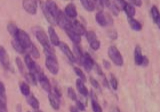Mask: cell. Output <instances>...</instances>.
<instances>
[{
  "mask_svg": "<svg viewBox=\"0 0 160 112\" xmlns=\"http://www.w3.org/2000/svg\"><path fill=\"white\" fill-rule=\"evenodd\" d=\"M42 13L49 23L52 25L56 24V19L59 11L58 5L53 0H46L41 4Z\"/></svg>",
  "mask_w": 160,
  "mask_h": 112,
  "instance_id": "cell-1",
  "label": "cell"
},
{
  "mask_svg": "<svg viewBox=\"0 0 160 112\" xmlns=\"http://www.w3.org/2000/svg\"><path fill=\"white\" fill-rule=\"evenodd\" d=\"M135 6L140 7L142 5V0H130Z\"/></svg>",
  "mask_w": 160,
  "mask_h": 112,
  "instance_id": "cell-46",
  "label": "cell"
},
{
  "mask_svg": "<svg viewBox=\"0 0 160 112\" xmlns=\"http://www.w3.org/2000/svg\"><path fill=\"white\" fill-rule=\"evenodd\" d=\"M151 16H152L153 21L155 22L156 21V19L160 16V13H159V9H158V8L156 6H152L151 9Z\"/></svg>",
  "mask_w": 160,
  "mask_h": 112,
  "instance_id": "cell-33",
  "label": "cell"
},
{
  "mask_svg": "<svg viewBox=\"0 0 160 112\" xmlns=\"http://www.w3.org/2000/svg\"><path fill=\"white\" fill-rule=\"evenodd\" d=\"M110 83H111V85L112 89L114 90H117L118 86V79H116V78L112 74H111Z\"/></svg>",
  "mask_w": 160,
  "mask_h": 112,
  "instance_id": "cell-35",
  "label": "cell"
},
{
  "mask_svg": "<svg viewBox=\"0 0 160 112\" xmlns=\"http://www.w3.org/2000/svg\"><path fill=\"white\" fill-rule=\"evenodd\" d=\"M109 7H110V8H111V11H112V12L114 15L118 16L119 14L120 9L118 8V7L114 3L110 4Z\"/></svg>",
  "mask_w": 160,
  "mask_h": 112,
  "instance_id": "cell-42",
  "label": "cell"
},
{
  "mask_svg": "<svg viewBox=\"0 0 160 112\" xmlns=\"http://www.w3.org/2000/svg\"><path fill=\"white\" fill-rule=\"evenodd\" d=\"M124 11L126 14L128 18H132L136 14V9L131 4L127 3L123 8Z\"/></svg>",
  "mask_w": 160,
  "mask_h": 112,
  "instance_id": "cell-23",
  "label": "cell"
},
{
  "mask_svg": "<svg viewBox=\"0 0 160 112\" xmlns=\"http://www.w3.org/2000/svg\"><path fill=\"white\" fill-rule=\"evenodd\" d=\"M127 3H128L125 0H115V3H114V4L118 7L119 9H121L122 10Z\"/></svg>",
  "mask_w": 160,
  "mask_h": 112,
  "instance_id": "cell-41",
  "label": "cell"
},
{
  "mask_svg": "<svg viewBox=\"0 0 160 112\" xmlns=\"http://www.w3.org/2000/svg\"><path fill=\"white\" fill-rule=\"evenodd\" d=\"M45 64L48 71L52 74H57L59 71V64L56 56L46 57Z\"/></svg>",
  "mask_w": 160,
  "mask_h": 112,
  "instance_id": "cell-5",
  "label": "cell"
},
{
  "mask_svg": "<svg viewBox=\"0 0 160 112\" xmlns=\"http://www.w3.org/2000/svg\"><path fill=\"white\" fill-rule=\"evenodd\" d=\"M56 24H58L59 26V27L64 29L68 26H69L71 23V22L68 18L67 16L61 10H59L58 13V14L56 19Z\"/></svg>",
  "mask_w": 160,
  "mask_h": 112,
  "instance_id": "cell-8",
  "label": "cell"
},
{
  "mask_svg": "<svg viewBox=\"0 0 160 112\" xmlns=\"http://www.w3.org/2000/svg\"><path fill=\"white\" fill-rule=\"evenodd\" d=\"M128 23L131 28L132 29L136 31H139L141 30L142 29V24L136 19H134L133 17L132 18H128Z\"/></svg>",
  "mask_w": 160,
  "mask_h": 112,
  "instance_id": "cell-21",
  "label": "cell"
},
{
  "mask_svg": "<svg viewBox=\"0 0 160 112\" xmlns=\"http://www.w3.org/2000/svg\"><path fill=\"white\" fill-rule=\"evenodd\" d=\"M48 33H49V36L51 43L54 46H59L60 43V40L58 34L56 33L53 27L49 26L48 28Z\"/></svg>",
  "mask_w": 160,
  "mask_h": 112,
  "instance_id": "cell-18",
  "label": "cell"
},
{
  "mask_svg": "<svg viewBox=\"0 0 160 112\" xmlns=\"http://www.w3.org/2000/svg\"><path fill=\"white\" fill-rule=\"evenodd\" d=\"M73 49H74V53H75L76 56H77V58H78V61H79V62H80V61L81 62V60H82V58H83V56H84L81 48H80V46H79L78 44H75L74 46Z\"/></svg>",
  "mask_w": 160,
  "mask_h": 112,
  "instance_id": "cell-29",
  "label": "cell"
},
{
  "mask_svg": "<svg viewBox=\"0 0 160 112\" xmlns=\"http://www.w3.org/2000/svg\"><path fill=\"white\" fill-rule=\"evenodd\" d=\"M35 112H42V111H41V110H36Z\"/></svg>",
  "mask_w": 160,
  "mask_h": 112,
  "instance_id": "cell-51",
  "label": "cell"
},
{
  "mask_svg": "<svg viewBox=\"0 0 160 112\" xmlns=\"http://www.w3.org/2000/svg\"><path fill=\"white\" fill-rule=\"evenodd\" d=\"M90 83H91V84L92 85V86H93L94 88H95L96 89H101V86H100L99 83L98 82V81H97L96 79H94V78L91 77V78H90Z\"/></svg>",
  "mask_w": 160,
  "mask_h": 112,
  "instance_id": "cell-43",
  "label": "cell"
},
{
  "mask_svg": "<svg viewBox=\"0 0 160 112\" xmlns=\"http://www.w3.org/2000/svg\"><path fill=\"white\" fill-rule=\"evenodd\" d=\"M24 78L26 80L31 84L32 85H36L37 81H36V78L35 77V75L33 73L29 72L27 73L24 75Z\"/></svg>",
  "mask_w": 160,
  "mask_h": 112,
  "instance_id": "cell-26",
  "label": "cell"
},
{
  "mask_svg": "<svg viewBox=\"0 0 160 112\" xmlns=\"http://www.w3.org/2000/svg\"><path fill=\"white\" fill-rule=\"evenodd\" d=\"M27 102L32 108H34L35 109H38L39 107V101L33 95H31L28 97V98L27 99Z\"/></svg>",
  "mask_w": 160,
  "mask_h": 112,
  "instance_id": "cell-25",
  "label": "cell"
},
{
  "mask_svg": "<svg viewBox=\"0 0 160 112\" xmlns=\"http://www.w3.org/2000/svg\"><path fill=\"white\" fill-rule=\"evenodd\" d=\"M30 49V52L32 54V56L35 58H38L39 56H40V54H39V52L37 48V47L34 45L33 44H32V46H31V48H29Z\"/></svg>",
  "mask_w": 160,
  "mask_h": 112,
  "instance_id": "cell-36",
  "label": "cell"
},
{
  "mask_svg": "<svg viewBox=\"0 0 160 112\" xmlns=\"http://www.w3.org/2000/svg\"><path fill=\"white\" fill-rule=\"evenodd\" d=\"M84 82H83L81 79H77L76 81V88L78 89V91H79V93L82 95L84 97H86L88 94V89L86 88V86H85Z\"/></svg>",
  "mask_w": 160,
  "mask_h": 112,
  "instance_id": "cell-19",
  "label": "cell"
},
{
  "mask_svg": "<svg viewBox=\"0 0 160 112\" xmlns=\"http://www.w3.org/2000/svg\"><path fill=\"white\" fill-rule=\"evenodd\" d=\"M74 71L76 73V74L79 76V79H81L83 82H86V76L85 75V74L84 73V72L78 67H74Z\"/></svg>",
  "mask_w": 160,
  "mask_h": 112,
  "instance_id": "cell-32",
  "label": "cell"
},
{
  "mask_svg": "<svg viewBox=\"0 0 160 112\" xmlns=\"http://www.w3.org/2000/svg\"><path fill=\"white\" fill-rule=\"evenodd\" d=\"M0 112H7V111H0Z\"/></svg>",
  "mask_w": 160,
  "mask_h": 112,
  "instance_id": "cell-52",
  "label": "cell"
},
{
  "mask_svg": "<svg viewBox=\"0 0 160 112\" xmlns=\"http://www.w3.org/2000/svg\"><path fill=\"white\" fill-rule=\"evenodd\" d=\"M102 64H103V66L106 69H109L111 68V63L106 60V59H103L102 61Z\"/></svg>",
  "mask_w": 160,
  "mask_h": 112,
  "instance_id": "cell-45",
  "label": "cell"
},
{
  "mask_svg": "<svg viewBox=\"0 0 160 112\" xmlns=\"http://www.w3.org/2000/svg\"><path fill=\"white\" fill-rule=\"evenodd\" d=\"M148 64H149V59H148V58L146 56H144V59H143V61H142V66H146L147 65H148Z\"/></svg>",
  "mask_w": 160,
  "mask_h": 112,
  "instance_id": "cell-47",
  "label": "cell"
},
{
  "mask_svg": "<svg viewBox=\"0 0 160 112\" xmlns=\"http://www.w3.org/2000/svg\"><path fill=\"white\" fill-rule=\"evenodd\" d=\"M0 98L6 99V88L4 83L2 81H0Z\"/></svg>",
  "mask_w": 160,
  "mask_h": 112,
  "instance_id": "cell-38",
  "label": "cell"
},
{
  "mask_svg": "<svg viewBox=\"0 0 160 112\" xmlns=\"http://www.w3.org/2000/svg\"><path fill=\"white\" fill-rule=\"evenodd\" d=\"M70 112H79V111L76 107L71 106L70 107Z\"/></svg>",
  "mask_w": 160,
  "mask_h": 112,
  "instance_id": "cell-48",
  "label": "cell"
},
{
  "mask_svg": "<svg viewBox=\"0 0 160 112\" xmlns=\"http://www.w3.org/2000/svg\"><path fill=\"white\" fill-rule=\"evenodd\" d=\"M112 112H120V110L119 109L118 107H115L113 109H112Z\"/></svg>",
  "mask_w": 160,
  "mask_h": 112,
  "instance_id": "cell-50",
  "label": "cell"
},
{
  "mask_svg": "<svg viewBox=\"0 0 160 112\" xmlns=\"http://www.w3.org/2000/svg\"><path fill=\"white\" fill-rule=\"evenodd\" d=\"M60 97L56 95L54 93L50 92L48 95L49 103L52 108L55 110H58L60 108Z\"/></svg>",
  "mask_w": 160,
  "mask_h": 112,
  "instance_id": "cell-14",
  "label": "cell"
},
{
  "mask_svg": "<svg viewBox=\"0 0 160 112\" xmlns=\"http://www.w3.org/2000/svg\"><path fill=\"white\" fill-rule=\"evenodd\" d=\"M11 44L13 47V48L14 49V50L16 51H17L18 53H20V54H22L25 52V49L21 46V45L15 39H14L12 42H11Z\"/></svg>",
  "mask_w": 160,
  "mask_h": 112,
  "instance_id": "cell-28",
  "label": "cell"
},
{
  "mask_svg": "<svg viewBox=\"0 0 160 112\" xmlns=\"http://www.w3.org/2000/svg\"><path fill=\"white\" fill-rule=\"evenodd\" d=\"M91 1L94 4L95 8H97L100 11L103 9V6H104L103 0H91Z\"/></svg>",
  "mask_w": 160,
  "mask_h": 112,
  "instance_id": "cell-39",
  "label": "cell"
},
{
  "mask_svg": "<svg viewBox=\"0 0 160 112\" xmlns=\"http://www.w3.org/2000/svg\"><path fill=\"white\" fill-rule=\"evenodd\" d=\"M0 63L6 69L9 68V59L5 48L0 46Z\"/></svg>",
  "mask_w": 160,
  "mask_h": 112,
  "instance_id": "cell-13",
  "label": "cell"
},
{
  "mask_svg": "<svg viewBox=\"0 0 160 112\" xmlns=\"http://www.w3.org/2000/svg\"><path fill=\"white\" fill-rule=\"evenodd\" d=\"M91 106L93 112H102V108L97 101L96 95L92 91L91 92Z\"/></svg>",
  "mask_w": 160,
  "mask_h": 112,
  "instance_id": "cell-22",
  "label": "cell"
},
{
  "mask_svg": "<svg viewBox=\"0 0 160 112\" xmlns=\"http://www.w3.org/2000/svg\"><path fill=\"white\" fill-rule=\"evenodd\" d=\"M134 63L136 65L142 66L144 56L142 54L141 48L139 45H137L134 49Z\"/></svg>",
  "mask_w": 160,
  "mask_h": 112,
  "instance_id": "cell-16",
  "label": "cell"
},
{
  "mask_svg": "<svg viewBox=\"0 0 160 112\" xmlns=\"http://www.w3.org/2000/svg\"><path fill=\"white\" fill-rule=\"evenodd\" d=\"M81 63L85 70L88 72H89L92 69V67L94 66V64L93 59L92 58L91 55L88 53H86L84 54L83 58L81 60Z\"/></svg>",
  "mask_w": 160,
  "mask_h": 112,
  "instance_id": "cell-11",
  "label": "cell"
},
{
  "mask_svg": "<svg viewBox=\"0 0 160 112\" xmlns=\"http://www.w3.org/2000/svg\"><path fill=\"white\" fill-rule=\"evenodd\" d=\"M65 14L71 18H75L78 16L76 6L73 3H69L64 9Z\"/></svg>",
  "mask_w": 160,
  "mask_h": 112,
  "instance_id": "cell-17",
  "label": "cell"
},
{
  "mask_svg": "<svg viewBox=\"0 0 160 112\" xmlns=\"http://www.w3.org/2000/svg\"><path fill=\"white\" fill-rule=\"evenodd\" d=\"M7 29H8L9 33L13 37L15 36V35L18 30V27L14 23H9L7 26Z\"/></svg>",
  "mask_w": 160,
  "mask_h": 112,
  "instance_id": "cell-30",
  "label": "cell"
},
{
  "mask_svg": "<svg viewBox=\"0 0 160 112\" xmlns=\"http://www.w3.org/2000/svg\"><path fill=\"white\" fill-rule=\"evenodd\" d=\"M64 30H65V32L66 33L67 35L69 38V39L74 44H78L79 43H80V42L81 41V36L79 35L78 33H77L72 29V28L71 26V24L69 26H68L67 28H66L64 29Z\"/></svg>",
  "mask_w": 160,
  "mask_h": 112,
  "instance_id": "cell-10",
  "label": "cell"
},
{
  "mask_svg": "<svg viewBox=\"0 0 160 112\" xmlns=\"http://www.w3.org/2000/svg\"><path fill=\"white\" fill-rule=\"evenodd\" d=\"M32 31L36 39L43 48L51 45L48 36L41 28L39 26H35L32 28Z\"/></svg>",
  "mask_w": 160,
  "mask_h": 112,
  "instance_id": "cell-4",
  "label": "cell"
},
{
  "mask_svg": "<svg viewBox=\"0 0 160 112\" xmlns=\"http://www.w3.org/2000/svg\"><path fill=\"white\" fill-rule=\"evenodd\" d=\"M71 26L75 32L81 36L85 34L86 33L85 27L78 20H74L72 22H71Z\"/></svg>",
  "mask_w": 160,
  "mask_h": 112,
  "instance_id": "cell-15",
  "label": "cell"
},
{
  "mask_svg": "<svg viewBox=\"0 0 160 112\" xmlns=\"http://www.w3.org/2000/svg\"><path fill=\"white\" fill-rule=\"evenodd\" d=\"M14 39H15L25 50L29 49L32 44L28 34L22 29H18Z\"/></svg>",
  "mask_w": 160,
  "mask_h": 112,
  "instance_id": "cell-2",
  "label": "cell"
},
{
  "mask_svg": "<svg viewBox=\"0 0 160 112\" xmlns=\"http://www.w3.org/2000/svg\"><path fill=\"white\" fill-rule=\"evenodd\" d=\"M96 20L98 24L101 26H105L109 23V20L107 19L105 14L103 13L102 11H99L96 13Z\"/></svg>",
  "mask_w": 160,
  "mask_h": 112,
  "instance_id": "cell-20",
  "label": "cell"
},
{
  "mask_svg": "<svg viewBox=\"0 0 160 112\" xmlns=\"http://www.w3.org/2000/svg\"><path fill=\"white\" fill-rule=\"evenodd\" d=\"M58 46L59 47L61 51L66 55V56L68 58V59L71 62L74 63L76 61L75 56L74 55L72 51L71 50V49L69 48V47L68 46V45L66 43L60 41V43Z\"/></svg>",
  "mask_w": 160,
  "mask_h": 112,
  "instance_id": "cell-9",
  "label": "cell"
},
{
  "mask_svg": "<svg viewBox=\"0 0 160 112\" xmlns=\"http://www.w3.org/2000/svg\"><path fill=\"white\" fill-rule=\"evenodd\" d=\"M80 3L82 7L89 12H91L95 9V6L91 0H80Z\"/></svg>",
  "mask_w": 160,
  "mask_h": 112,
  "instance_id": "cell-24",
  "label": "cell"
},
{
  "mask_svg": "<svg viewBox=\"0 0 160 112\" xmlns=\"http://www.w3.org/2000/svg\"><path fill=\"white\" fill-rule=\"evenodd\" d=\"M90 45V47L92 49H93L94 51H97L99 49L100 46H101V43L100 41L97 39L93 41H92L91 43H89Z\"/></svg>",
  "mask_w": 160,
  "mask_h": 112,
  "instance_id": "cell-37",
  "label": "cell"
},
{
  "mask_svg": "<svg viewBox=\"0 0 160 112\" xmlns=\"http://www.w3.org/2000/svg\"><path fill=\"white\" fill-rule=\"evenodd\" d=\"M19 89H20V91L21 92V93L25 96H28L30 94V88H29V85L24 83V82H22L20 84V86H19Z\"/></svg>",
  "mask_w": 160,
  "mask_h": 112,
  "instance_id": "cell-27",
  "label": "cell"
},
{
  "mask_svg": "<svg viewBox=\"0 0 160 112\" xmlns=\"http://www.w3.org/2000/svg\"><path fill=\"white\" fill-rule=\"evenodd\" d=\"M16 65L18 66V68L19 69V71L22 73L23 71H24V64L22 63V61H21V59L19 58V57H17L16 58Z\"/></svg>",
  "mask_w": 160,
  "mask_h": 112,
  "instance_id": "cell-40",
  "label": "cell"
},
{
  "mask_svg": "<svg viewBox=\"0 0 160 112\" xmlns=\"http://www.w3.org/2000/svg\"><path fill=\"white\" fill-rule=\"evenodd\" d=\"M38 79L42 88L47 93L51 92V85L48 77L41 71L38 73Z\"/></svg>",
  "mask_w": 160,
  "mask_h": 112,
  "instance_id": "cell-6",
  "label": "cell"
},
{
  "mask_svg": "<svg viewBox=\"0 0 160 112\" xmlns=\"http://www.w3.org/2000/svg\"><path fill=\"white\" fill-rule=\"evenodd\" d=\"M22 7L28 13L32 15L36 14L38 7L36 0H23Z\"/></svg>",
  "mask_w": 160,
  "mask_h": 112,
  "instance_id": "cell-7",
  "label": "cell"
},
{
  "mask_svg": "<svg viewBox=\"0 0 160 112\" xmlns=\"http://www.w3.org/2000/svg\"><path fill=\"white\" fill-rule=\"evenodd\" d=\"M86 38L89 43L97 39L96 34L93 31H88L86 33Z\"/></svg>",
  "mask_w": 160,
  "mask_h": 112,
  "instance_id": "cell-31",
  "label": "cell"
},
{
  "mask_svg": "<svg viewBox=\"0 0 160 112\" xmlns=\"http://www.w3.org/2000/svg\"><path fill=\"white\" fill-rule=\"evenodd\" d=\"M108 54L114 64L121 66L123 64L124 59L119 49L114 46H111L108 50Z\"/></svg>",
  "mask_w": 160,
  "mask_h": 112,
  "instance_id": "cell-3",
  "label": "cell"
},
{
  "mask_svg": "<svg viewBox=\"0 0 160 112\" xmlns=\"http://www.w3.org/2000/svg\"><path fill=\"white\" fill-rule=\"evenodd\" d=\"M154 23L157 24L158 27L159 28V30H160V16H159V18L156 19V21Z\"/></svg>",
  "mask_w": 160,
  "mask_h": 112,
  "instance_id": "cell-49",
  "label": "cell"
},
{
  "mask_svg": "<svg viewBox=\"0 0 160 112\" xmlns=\"http://www.w3.org/2000/svg\"><path fill=\"white\" fill-rule=\"evenodd\" d=\"M24 62L26 63V65L27 68L30 71V72L33 73H34L35 72L37 73L40 72V71H39L38 66L36 65V63L34 61L32 58L30 56V55L26 54L25 56V57H24Z\"/></svg>",
  "mask_w": 160,
  "mask_h": 112,
  "instance_id": "cell-12",
  "label": "cell"
},
{
  "mask_svg": "<svg viewBox=\"0 0 160 112\" xmlns=\"http://www.w3.org/2000/svg\"><path fill=\"white\" fill-rule=\"evenodd\" d=\"M76 105H77V108L82 111H85V106L84 104L79 100H76Z\"/></svg>",
  "mask_w": 160,
  "mask_h": 112,
  "instance_id": "cell-44",
  "label": "cell"
},
{
  "mask_svg": "<svg viewBox=\"0 0 160 112\" xmlns=\"http://www.w3.org/2000/svg\"><path fill=\"white\" fill-rule=\"evenodd\" d=\"M67 93H68V97L73 100V101H76L77 100V95H76V92L74 91V89L71 87H69L68 88V90H67Z\"/></svg>",
  "mask_w": 160,
  "mask_h": 112,
  "instance_id": "cell-34",
  "label": "cell"
}]
</instances>
